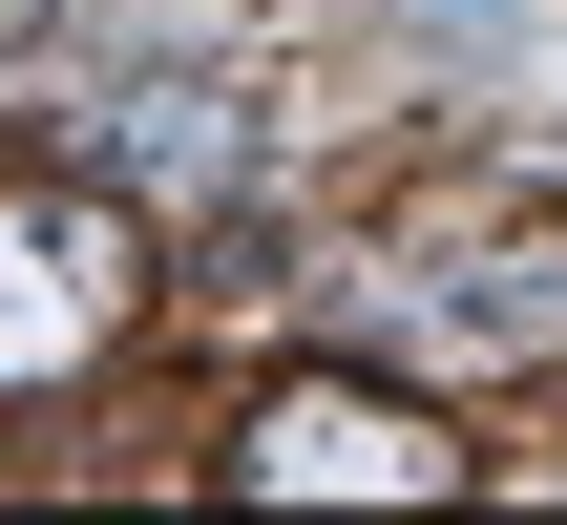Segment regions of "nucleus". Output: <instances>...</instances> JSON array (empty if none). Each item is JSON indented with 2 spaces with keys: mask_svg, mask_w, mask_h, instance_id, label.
<instances>
[{
  "mask_svg": "<svg viewBox=\"0 0 567 525\" xmlns=\"http://www.w3.org/2000/svg\"><path fill=\"white\" fill-rule=\"evenodd\" d=\"M252 505H463V442L442 400H379V379H274L252 442H231Z\"/></svg>",
  "mask_w": 567,
  "mask_h": 525,
  "instance_id": "1",
  "label": "nucleus"
},
{
  "mask_svg": "<svg viewBox=\"0 0 567 525\" xmlns=\"http://www.w3.org/2000/svg\"><path fill=\"white\" fill-rule=\"evenodd\" d=\"M126 210L105 189H0V379H84L126 337Z\"/></svg>",
  "mask_w": 567,
  "mask_h": 525,
  "instance_id": "2",
  "label": "nucleus"
},
{
  "mask_svg": "<svg viewBox=\"0 0 567 525\" xmlns=\"http://www.w3.org/2000/svg\"><path fill=\"white\" fill-rule=\"evenodd\" d=\"M105 147H126V168H189V189H210V168H231V105H210V84H126V126H105Z\"/></svg>",
  "mask_w": 567,
  "mask_h": 525,
  "instance_id": "3",
  "label": "nucleus"
}]
</instances>
